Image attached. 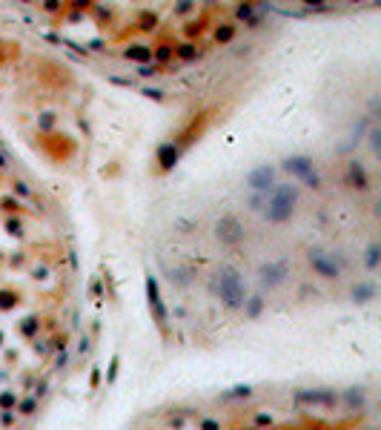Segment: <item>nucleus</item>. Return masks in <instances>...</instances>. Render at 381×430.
Instances as JSON below:
<instances>
[{"label": "nucleus", "instance_id": "1", "mask_svg": "<svg viewBox=\"0 0 381 430\" xmlns=\"http://www.w3.org/2000/svg\"><path fill=\"white\" fill-rule=\"evenodd\" d=\"M195 430H286V428H278V422H275V416L270 410H258L247 419V425H226L218 416H198V428ZM289 430H330V428L313 425V428H289Z\"/></svg>", "mask_w": 381, "mask_h": 430}, {"label": "nucleus", "instance_id": "2", "mask_svg": "<svg viewBox=\"0 0 381 430\" xmlns=\"http://www.w3.org/2000/svg\"><path fill=\"white\" fill-rule=\"evenodd\" d=\"M218 293H221V298L229 304V307H238L241 301H244V281L238 276V270H232V267H221V273H218Z\"/></svg>", "mask_w": 381, "mask_h": 430}, {"label": "nucleus", "instance_id": "3", "mask_svg": "<svg viewBox=\"0 0 381 430\" xmlns=\"http://www.w3.org/2000/svg\"><path fill=\"white\" fill-rule=\"evenodd\" d=\"M292 204H295V189H292V186H278V189L272 192L270 204H267V218L275 221V224L286 221L289 213H292Z\"/></svg>", "mask_w": 381, "mask_h": 430}, {"label": "nucleus", "instance_id": "4", "mask_svg": "<svg viewBox=\"0 0 381 430\" xmlns=\"http://www.w3.org/2000/svg\"><path fill=\"white\" fill-rule=\"evenodd\" d=\"M284 169L292 172V175H298V178H304L310 186H318V175L313 172V164H310L307 158H286Z\"/></svg>", "mask_w": 381, "mask_h": 430}, {"label": "nucleus", "instance_id": "5", "mask_svg": "<svg viewBox=\"0 0 381 430\" xmlns=\"http://www.w3.org/2000/svg\"><path fill=\"white\" fill-rule=\"evenodd\" d=\"M270 181H272V169H267V166L255 169L253 175H250V186H253V189H258V192H261V189H267V184H270Z\"/></svg>", "mask_w": 381, "mask_h": 430}, {"label": "nucleus", "instance_id": "6", "mask_svg": "<svg viewBox=\"0 0 381 430\" xmlns=\"http://www.w3.org/2000/svg\"><path fill=\"white\" fill-rule=\"evenodd\" d=\"M146 290H149V301H152V307L158 313V318L163 321V310H160V298H158V284H155V278H149L146 281Z\"/></svg>", "mask_w": 381, "mask_h": 430}, {"label": "nucleus", "instance_id": "7", "mask_svg": "<svg viewBox=\"0 0 381 430\" xmlns=\"http://www.w3.org/2000/svg\"><path fill=\"white\" fill-rule=\"evenodd\" d=\"M175 158H178V152H175L172 147H163V149H160V161H163V166H172V164H175Z\"/></svg>", "mask_w": 381, "mask_h": 430}, {"label": "nucleus", "instance_id": "8", "mask_svg": "<svg viewBox=\"0 0 381 430\" xmlns=\"http://www.w3.org/2000/svg\"><path fill=\"white\" fill-rule=\"evenodd\" d=\"M149 55H152V52H149V49H143V46H135V49H129V52H127V58H135V61H146Z\"/></svg>", "mask_w": 381, "mask_h": 430}, {"label": "nucleus", "instance_id": "9", "mask_svg": "<svg viewBox=\"0 0 381 430\" xmlns=\"http://www.w3.org/2000/svg\"><path fill=\"white\" fill-rule=\"evenodd\" d=\"M349 178H352L358 186H364V172H361V166H358V164H352V166H349Z\"/></svg>", "mask_w": 381, "mask_h": 430}, {"label": "nucleus", "instance_id": "10", "mask_svg": "<svg viewBox=\"0 0 381 430\" xmlns=\"http://www.w3.org/2000/svg\"><path fill=\"white\" fill-rule=\"evenodd\" d=\"M261 276H264V278L270 276V281H272V284H275V281H278V278H281V273H278V270H275V267H272V264H267V267H261Z\"/></svg>", "mask_w": 381, "mask_h": 430}, {"label": "nucleus", "instance_id": "11", "mask_svg": "<svg viewBox=\"0 0 381 430\" xmlns=\"http://www.w3.org/2000/svg\"><path fill=\"white\" fill-rule=\"evenodd\" d=\"M258 307H261V298H253V304H250V313L255 315V313H258Z\"/></svg>", "mask_w": 381, "mask_h": 430}]
</instances>
